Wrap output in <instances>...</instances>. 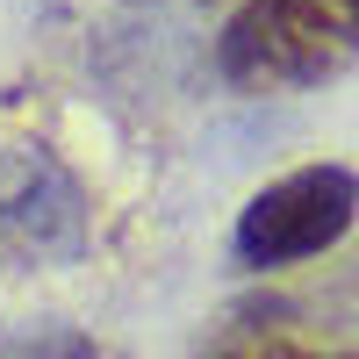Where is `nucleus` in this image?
I'll return each mask as SVG.
<instances>
[{"mask_svg": "<svg viewBox=\"0 0 359 359\" xmlns=\"http://www.w3.org/2000/svg\"><path fill=\"white\" fill-rule=\"evenodd\" d=\"M359 65V0H245L223 36L216 72L245 94H302Z\"/></svg>", "mask_w": 359, "mask_h": 359, "instance_id": "f257e3e1", "label": "nucleus"}, {"mask_svg": "<svg viewBox=\"0 0 359 359\" xmlns=\"http://www.w3.org/2000/svg\"><path fill=\"white\" fill-rule=\"evenodd\" d=\"M359 216V172L352 165H302L259 187L245 208H237V237L230 252L252 273H273V266H302L316 252H331L338 237Z\"/></svg>", "mask_w": 359, "mask_h": 359, "instance_id": "f03ea898", "label": "nucleus"}, {"mask_svg": "<svg viewBox=\"0 0 359 359\" xmlns=\"http://www.w3.org/2000/svg\"><path fill=\"white\" fill-rule=\"evenodd\" d=\"M0 252L29 266L86 252V194L43 144H0Z\"/></svg>", "mask_w": 359, "mask_h": 359, "instance_id": "7ed1b4c3", "label": "nucleus"}, {"mask_svg": "<svg viewBox=\"0 0 359 359\" xmlns=\"http://www.w3.org/2000/svg\"><path fill=\"white\" fill-rule=\"evenodd\" d=\"M0 359H101V352H94V338H79V331H29V338L0 345Z\"/></svg>", "mask_w": 359, "mask_h": 359, "instance_id": "20e7f679", "label": "nucleus"}, {"mask_svg": "<svg viewBox=\"0 0 359 359\" xmlns=\"http://www.w3.org/2000/svg\"><path fill=\"white\" fill-rule=\"evenodd\" d=\"M208 359H359V352H302V345H245V352H208Z\"/></svg>", "mask_w": 359, "mask_h": 359, "instance_id": "39448f33", "label": "nucleus"}]
</instances>
